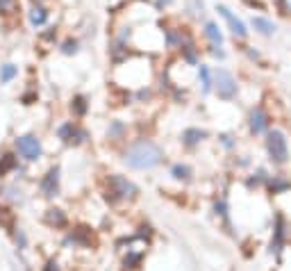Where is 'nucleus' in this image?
I'll return each instance as SVG.
<instances>
[{"label": "nucleus", "mask_w": 291, "mask_h": 271, "mask_svg": "<svg viewBox=\"0 0 291 271\" xmlns=\"http://www.w3.org/2000/svg\"><path fill=\"white\" fill-rule=\"evenodd\" d=\"M125 162L132 169H153L162 162V151L150 142H139L137 146H132L128 151Z\"/></svg>", "instance_id": "1"}, {"label": "nucleus", "mask_w": 291, "mask_h": 271, "mask_svg": "<svg viewBox=\"0 0 291 271\" xmlns=\"http://www.w3.org/2000/svg\"><path fill=\"white\" fill-rule=\"evenodd\" d=\"M266 148H268V153H271L273 162H277V164L286 162L289 151H286V139H284V134H282V132L273 130V132L268 134V139H266Z\"/></svg>", "instance_id": "2"}, {"label": "nucleus", "mask_w": 291, "mask_h": 271, "mask_svg": "<svg viewBox=\"0 0 291 271\" xmlns=\"http://www.w3.org/2000/svg\"><path fill=\"white\" fill-rule=\"evenodd\" d=\"M214 84H216V91L221 98H232V96L237 94L234 78H232L227 71H216V73H214Z\"/></svg>", "instance_id": "3"}, {"label": "nucleus", "mask_w": 291, "mask_h": 271, "mask_svg": "<svg viewBox=\"0 0 291 271\" xmlns=\"http://www.w3.org/2000/svg\"><path fill=\"white\" fill-rule=\"evenodd\" d=\"M16 148H19V153L23 155L25 160H37L41 155V144H39V139L32 137V134H25V137L16 139Z\"/></svg>", "instance_id": "4"}, {"label": "nucleus", "mask_w": 291, "mask_h": 271, "mask_svg": "<svg viewBox=\"0 0 291 271\" xmlns=\"http://www.w3.org/2000/svg\"><path fill=\"white\" fill-rule=\"evenodd\" d=\"M109 185H112V194H116L119 198H132L134 194H137L134 185H130L128 180L121 176H112L109 178Z\"/></svg>", "instance_id": "5"}, {"label": "nucleus", "mask_w": 291, "mask_h": 271, "mask_svg": "<svg viewBox=\"0 0 291 271\" xmlns=\"http://www.w3.org/2000/svg\"><path fill=\"white\" fill-rule=\"evenodd\" d=\"M218 14L227 21V25H230V30L234 32V35H237V37H246V25H243L237 16H232V12L227 10V7H218Z\"/></svg>", "instance_id": "6"}, {"label": "nucleus", "mask_w": 291, "mask_h": 271, "mask_svg": "<svg viewBox=\"0 0 291 271\" xmlns=\"http://www.w3.org/2000/svg\"><path fill=\"white\" fill-rule=\"evenodd\" d=\"M57 187H60V171H57V169H50L48 176H46L44 183H41V189H44L46 196H55V194H57Z\"/></svg>", "instance_id": "7"}, {"label": "nucleus", "mask_w": 291, "mask_h": 271, "mask_svg": "<svg viewBox=\"0 0 291 271\" xmlns=\"http://www.w3.org/2000/svg\"><path fill=\"white\" fill-rule=\"evenodd\" d=\"M266 125H268L266 114H264V109H261V107H257L255 112L250 114V130L255 134H261L264 130H266Z\"/></svg>", "instance_id": "8"}, {"label": "nucleus", "mask_w": 291, "mask_h": 271, "mask_svg": "<svg viewBox=\"0 0 291 271\" xmlns=\"http://www.w3.org/2000/svg\"><path fill=\"white\" fill-rule=\"evenodd\" d=\"M252 25L259 30L261 35H273V32H275V25L266 19H252Z\"/></svg>", "instance_id": "9"}, {"label": "nucleus", "mask_w": 291, "mask_h": 271, "mask_svg": "<svg viewBox=\"0 0 291 271\" xmlns=\"http://www.w3.org/2000/svg\"><path fill=\"white\" fill-rule=\"evenodd\" d=\"M46 19H48V12H46L44 7H35V10L30 12V23L32 25H44Z\"/></svg>", "instance_id": "10"}, {"label": "nucleus", "mask_w": 291, "mask_h": 271, "mask_svg": "<svg viewBox=\"0 0 291 271\" xmlns=\"http://www.w3.org/2000/svg\"><path fill=\"white\" fill-rule=\"evenodd\" d=\"M184 144H189V146H193V144H198L200 139H205V132L202 130H187V132L182 134Z\"/></svg>", "instance_id": "11"}, {"label": "nucleus", "mask_w": 291, "mask_h": 271, "mask_svg": "<svg viewBox=\"0 0 291 271\" xmlns=\"http://www.w3.org/2000/svg\"><path fill=\"white\" fill-rule=\"evenodd\" d=\"M14 75H16V66L14 64H5L3 69H0V82H10Z\"/></svg>", "instance_id": "12"}, {"label": "nucleus", "mask_w": 291, "mask_h": 271, "mask_svg": "<svg viewBox=\"0 0 291 271\" xmlns=\"http://www.w3.org/2000/svg\"><path fill=\"white\" fill-rule=\"evenodd\" d=\"M14 167H16L14 155H5V158H3V162H0V176H5V173L12 171Z\"/></svg>", "instance_id": "13"}, {"label": "nucleus", "mask_w": 291, "mask_h": 271, "mask_svg": "<svg viewBox=\"0 0 291 271\" xmlns=\"http://www.w3.org/2000/svg\"><path fill=\"white\" fill-rule=\"evenodd\" d=\"M46 219H48V223H55V226H62V223L66 221V217L62 214V210H50Z\"/></svg>", "instance_id": "14"}, {"label": "nucleus", "mask_w": 291, "mask_h": 271, "mask_svg": "<svg viewBox=\"0 0 291 271\" xmlns=\"http://www.w3.org/2000/svg\"><path fill=\"white\" fill-rule=\"evenodd\" d=\"M205 32H207V37L214 41V44H221V41H223L221 32H218V28L214 23H207V30H205Z\"/></svg>", "instance_id": "15"}, {"label": "nucleus", "mask_w": 291, "mask_h": 271, "mask_svg": "<svg viewBox=\"0 0 291 271\" xmlns=\"http://www.w3.org/2000/svg\"><path fill=\"white\" fill-rule=\"evenodd\" d=\"M200 78H202V89H205V91H209V73H207V69H205V66H200Z\"/></svg>", "instance_id": "16"}, {"label": "nucleus", "mask_w": 291, "mask_h": 271, "mask_svg": "<svg viewBox=\"0 0 291 271\" xmlns=\"http://www.w3.org/2000/svg\"><path fill=\"white\" fill-rule=\"evenodd\" d=\"M173 173H175V178H189V169L187 167H173Z\"/></svg>", "instance_id": "17"}, {"label": "nucleus", "mask_w": 291, "mask_h": 271, "mask_svg": "<svg viewBox=\"0 0 291 271\" xmlns=\"http://www.w3.org/2000/svg\"><path fill=\"white\" fill-rule=\"evenodd\" d=\"M73 109L78 114H84V109H87V105H84V98L80 96V98H75V103H73Z\"/></svg>", "instance_id": "18"}, {"label": "nucleus", "mask_w": 291, "mask_h": 271, "mask_svg": "<svg viewBox=\"0 0 291 271\" xmlns=\"http://www.w3.org/2000/svg\"><path fill=\"white\" fill-rule=\"evenodd\" d=\"M12 3H14V0H0V12H3V14H7V12H10V7H12Z\"/></svg>", "instance_id": "19"}, {"label": "nucleus", "mask_w": 291, "mask_h": 271, "mask_svg": "<svg viewBox=\"0 0 291 271\" xmlns=\"http://www.w3.org/2000/svg\"><path fill=\"white\" fill-rule=\"evenodd\" d=\"M64 53H75V41H66Z\"/></svg>", "instance_id": "20"}, {"label": "nucleus", "mask_w": 291, "mask_h": 271, "mask_svg": "<svg viewBox=\"0 0 291 271\" xmlns=\"http://www.w3.org/2000/svg\"><path fill=\"white\" fill-rule=\"evenodd\" d=\"M44 271H60V266L55 264V262H48V264H46V269Z\"/></svg>", "instance_id": "21"}, {"label": "nucleus", "mask_w": 291, "mask_h": 271, "mask_svg": "<svg viewBox=\"0 0 291 271\" xmlns=\"http://www.w3.org/2000/svg\"><path fill=\"white\" fill-rule=\"evenodd\" d=\"M159 3H164V5H168V3H171V0H159Z\"/></svg>", "instance_id": "22"}]
</instances>
